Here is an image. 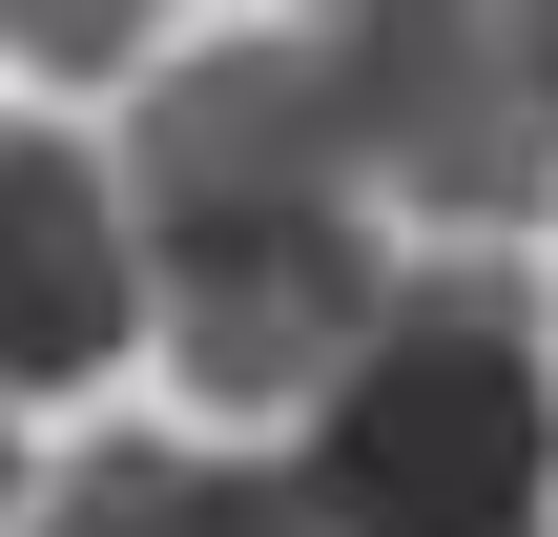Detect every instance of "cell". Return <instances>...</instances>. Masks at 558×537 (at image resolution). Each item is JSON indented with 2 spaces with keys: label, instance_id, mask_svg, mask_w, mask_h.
Masks as SVG:
<instances>
[{
  "label": "cell",
  "instance_id": "cell-4",
  "mask_svg": "<svg viewBox=\"0 0 558 537\" xmlns=\"http://www.w3.org/2000/svg\"><path fill=\"white\" fill-rule=\"evenodd\" d=\"M145 228H124V166H83L62 124H0V393H83L124 373L145 331Z\"/></svg>",
  "mask_w": 558,
  "mask_h": 537
},
{
  "label": "cell",
  "instance_id": "cell-2",
  "mask_svg": "<svg viewBox=\"0 0 558 537\" xmlns=\"http://www.w3.org/2000/svg\"><path fill=\"white\" fill-rule=\"evenodd\" d=\"M311 537H538L558 517V373H538V290L497 248L393 269L373 352L311 393L290 455Z\"/></svg>",
  "mask_w": 558,
  "mask_h": 537
},
{
  "label": "cell",
  "instance_id": "cell-9",
  "mask_svg": "<svg viewBox=\"0 0 558 537\" xmlns=\"http://www.w3.org/2000/svg\"><path fill=\"white\" fill-rule=\"evenodd\" d=\"M311 21H331V0H311Z\"/></svg>",
  "mask_w": 558,
  "mask_h": 537
},
{
  "label": "cell",
  "instance_id": "cell-5",
  "mask_svg": "<svg viewBox=\"0 0 558 537\" xmlns=\"http://www.w3.org/2000/svg\"><path fill=\"white\" fill-rule=\"evenodd\" d=\"M21 537H311V497H290L269 455H166V435H124V455H83Z\"/></svg>",
  "mask_w": 558,
  "mask_h": 537
},
{
  "label": "cell",
  "instance_id": "cell-1",
  "mask_svg": "<svg viewBox=\"0 0 558 537\" xmlns=\"http://www.w3.org/2000/svg\"><path fill=\"white\" fill-rule=\"evenodd\" d=\"M124 228H145V290H166V352H186L207 414H311L393 310L373 145L331 103V41L166 62L145 124H124Z\"/></svg>",
  "mask_w": 558,
  "mask_h": 537
},
{
  "label": "cell",
  "instance_id": "cell-7",
  "mask_svg": "<svg viewBox=\"0 0 558 537\" xmlns=\"http://www.w3.org/2000/svg\"><path fill=\"white\" fill-rule=\"evenodd\" d=\"M518 62H538V103H558V0H518Z\"/></svg>",
  "mask_w": 558,
  "mask_h": 537
},
{
  "label": "cell",
  "instance_id": "cell-8",
  "mask_svg": "<svg viewBox=\"0 0 558 537\" xmlns=\"http://www.w3.org/2000/svg\"><path fill=\"white\" fill-rule=\"evenodd\" d=\"M0 537H21V393H0Z\"/></svg>",
  "mask_w": 558,
  "mask_h": 537
},
{
  "label": "cell",
  "instance_id": "cell-3",
  "mask_svg": "<svg viewBox=\"0 0 558 537\" xmlns=\"http://www.w3.org/2000/svg\"><path fill=\"white\" fill-rule=\"evenodd\" d=\"M311 41H331V103L393 207H435L456 248H518L558 207V103L518 62V0H331Z\"/></svg>",
  "mask_w": 558,
  "mask_h": 537
},
{
  "label": "cell",
  "instance_id": "cell-6",
  "mask_svg": "<svg viewBox=\"0 0 558 537\" xmlns=\"http://www.w3.org/2000/svg\"><path fill=\"white\" fill-rule=\"evenodd\" d=\"M0 41H21L41 83H124V62L166 41V0H0Z\"/></svg>",
  "mask_w": 558,
  "mask_h": 537
}]
</instances>
